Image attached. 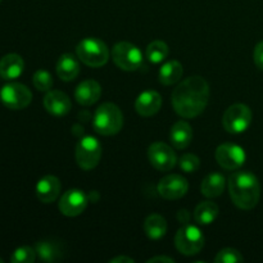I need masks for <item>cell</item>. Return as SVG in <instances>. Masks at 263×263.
<instances>
[{"label":"cell","mask_w":263,"mask_h":263,"mask_svg":"<svg viewBox=\"0 0 263 263\" xmlns=\"http://www.w3.org/2000/svg\"><path fill=\"white\" fill-rule=\"evenodd\" d=\"M210 99L208 82L200 76L184 80L172 92L175 112L184 118H194L205 109Z\"/></svg>","instance_id":"obj_1"},{"label":"cell","mask_w":263,"mask_h":263,"mask_svg":"<svg viewBox=\"0 0 263 263\" xmlns=\"http://www.w3.org/2000/svg\"><path fill=\"white\" fill-rule=\"evenodd\" d=\"M231 200L240 210H253L259 202L261 185L258 179L249 171H238L229 179Z\"/></svg>","instance_id":"obj_2"},{"label":"cell","mask_w":263,"mask_h":263,"mask_svg":"<svg viewBox=\"0 0 263 263\" xmlns=\"http://www.w3.org/2000/svg\"><path fill=\"white\" fill-rule=\"evenodd\" d=\"M94 130L104 136L116 135L123 126V115L113 103H104L97 109L92 121Z\"/></svg>","instance_id":"obj_3"},{"label":"cell","mask_w":263,"mask_h":263,"mask_svg":"<svg viewBox=\"0 0 263 263\" xmlns=\"http://www.w3.org/2000/svg\"><path fill=\"white\" fill-rule=\"evenodd\" d=\"M77 57L89 67H102L109 59V49L102 40L95 37L84 39L76 48Z\"/></svg>","instance_id":"obj_4"},{"label":"cell","mask_w":263,"mask_h":263,"mask_svg":"<svg viewBox=\"0 0 263 263\" xmlns=\"http://www.w3.org/2000/svg\"><path fill=\"white\" fill-rule=\"evenodd\" d=\"M113 62L123 71H136L144 63L143 54L138 46L131 43L121 41L112 49Z\"/></svg>","instance_id":"obj_5"},{"label":"cell","mask_w":263,"mask_h":263,"mask_svg":"<svg viewBox=\"0 0 263 263\" xmlns=\"http://www.w3.org/2000/svg\"><path fill=\"white\" fill-rule=\"evenodd\" d=\"M175 246L184 256H194L204 247V236L197 226L186 225L177 231L175 236Z\"/></svg>","instance_id":"obj_6"},{"label":"cell","mask_w":263,"mask_h":263,"mask_svg":"<svg viewBox=\"0 0 263 263\" xmlns=\"http://www.w3.org/2000/svg\"><path fill=\"white\" fill-rule=\"evenodd\" d=\"M102 157V145L98 139L92 136H85L76 146L77 164L85 171L95 168Z\"/></svg>","instance_id":"obj_7"},{"label":"cell","mask_w":263,"mask_h":263,"mask_svg":"<svg viewBox=\"0 0 263 263\" xmlns=\"http://www.w3.org/2000/svg\"><path fill=\"white\" fill-rule=\"evenodd\" d=\"M252 122V110L246 104H234L226 109L222 125L228 133L241 134Z\"/></svg>","instance_id":"obj_8"},{"label":"cell","mask_w":263,"mask_h":263,"mask_svg":"<svg viewBox=\"0 0 263 263\" xmlns=\"http://www.w3.org/2000/svg\"><path fill=\"white\" fill-rule=\"evenodd\" d=\"M0 100L9 109L20 110L27 107L32 100L30 89L23 84L12 82L7 84L0 90Z\"/></svg>","instance_id":"obj_9"},{"label":"cell","mask_w":263,"mask_h":263,"mask_svg":"<svg viewBox=\"0 0 263 263\" xmlns=\"http://www.w3.org/2000/svg\"><path fill=\"white\" fill-rule=\"evenodd\" d=\"M215 157L217 163L222 168L234 171V170H238L243 166L247 156L241 146L236 145V144L226 143L216 149Z\"/></svg>","instance_id":"obj_10"},{"label":"cell","mask_w":263,"mask_h":263,"mask_svg":"<svg viewBox=\"0 0 263 263\" xmlns=\"http://www.w3.org/2000/svg\"><path fill=\"white\" fill-rule=\"evenodd\" d=\"M148 158L152 166L158 171H170L177 162L174 149L161 141L153 143L149 146Z\"/></svg>","instance_id":"obj_11"},{"label":"cell","mask_w":263,"mask_h":263,"mask_svg":"<svg viewBox=\"0 0 263 263\" xmlns=\"http://www.w3.org/2000/svg\"><path fill=\"white\" fill-rule=\"evenodd\" d=\"M189 185L186 179L180 175H168L163 177L158 184V193L162 198L167 200L180 199L187 193Z\"/></svg>","instance_id":"obj_12"},{"label":"cell","mask_w":263,"mask_h":263,"mask_svg":"<svg viewBox=\"0 0 263 263\" xmlns=\"http://www.w3.org/2000/svg\"><path fill=\"white\" fill-rule=\"evenodd\" d=\"M87 205V197L82 190L72 189L63 194L59 202V211L64 216L76 217L81 215Z\"/></svg>","instance_id":"obj_13"},{"label":"cell","mask_w":263,"mask_h":263,"mask_svg":"<svg viewBox=\"0 0 263 263\" xmlns=\"http://www.w3.org/2000/svg\"><path fill=\"white\" fill-rule=\"evenodd\" d=\"M61 187L62 185L58 177L53 176V175L44 176L36 184V195H37V199L40 202L46 203V204L55 202L57 198L59 197V193H61Z\"/></svg>","instance_id":"obj_14"},{"label":"cell","mask_w":263,"mask_h":263,"mask_svg":"<svg viewBox=\"0 0 263 263\" xmlns=\"http://www.w3.org/2000/svg\"><path fill=\"white\" fill-rule=\"evenodd\" d=\"M162 107V98L154 90L141 92L135 102V109L143 117H151L158 113Z\"/></svg>","instance_id":"obj_15"},{"label":"cell","mask_w":263,"mask_h":263,"mask_svg":"<svg viewBox=\"0 0 263 263\" xmlns=\"http://www.w3.org/2000/svg\"><path fill=\"white\" fill-rule=\"evenodd\" d=\"M44 107L50 115L64 116L71 110V100L59 90H50L44 98Z\"/></svg>","instance_id":"obj_16"},{"label":"cell","mask_w":263,"mask_h":263,"mask_svg":"<svg viewBox=\"0 0 263 263\" xmlns=\"http://www.w3.org/2000/svg\"><path fill=\"white\" fill-rule=\"evenodd\" d=\"M102 95V87L95 80H85L77 86L74 98L81 105H91L99 100Z\"/></svg>","instance_id":"obj_17"},{"label":"cell","mask_w":263,"mask_h":263,"mask_svg":"<svg viewBox=\"0 0 263 263\" xmlns=\"http://www.w3.org/2000/svg\"><path fill=\"white\" fill-rule=\"evenodd\" d=\"M25 69V62L18 54L10 53L0 59V77L3 80H14L22 74Z\"/></svg>","instance_id":"obj_18"},{"label":"cell","mask_w":263,"mask_h":263,"mask_svg":"<svg viewBox=\"0 0 263 263\" xmlns=\"http://www.w3.org/2000/svg\"><path fill=\"white\" fill-rule=\"evenodd\" d=\"M36 253L43 261L57 262L64 256V247L61 241L43 240L36 244Z\"/></svg>","instance_id":"obj_19"},{"label":"cell","mask_w":263,"mask_h":263,"mask_svg":"<svg viewBox=\"0 0 263 263\" xmlns=\"http://www.w3.org/2000/svg\"><path fill=\"white\" fill-rule=\"evenodd\" d=\"M170 139L171 143L176 149H185L193 139V128L185 121H179L175 123L171 128V134H170Z\"/></svg>","instance_id":"obj_20"},{"label":"cell","mask_w":263,"mask_h":263,"mask_svg":"<svg viewBox=\"0 0 263 263\" xmlns=\"http://www.w3.org/2000/svg\"><path fill=\"white\" fill-rule=\"evenodd\" d=\"M223 189H225V176L220 172H212L207 175L203 179L202 186H200L202 194L207 198L220 197Z\"/></svg>","instance_id":"obj_21"},{"label":"cell","mask_w":263,"mask_h":263,"mask_svg":"<svg viewBox=\"0 0 263 263\" xmlns=\"http://www.w3.org/2000/svg\"><path fill=\"white\" fill-rule=\"evenodd\" d=\"M57 73L63 81H72L80 73L79 61L72 54H63L57 63Z\"/></svg>","instance_id":"obj_22"},{"label":"cell","mask_w":263,"mask_h":263,"mask_svg":"<svg viewBox=\"0 0 263 263\" xmlns=\"http://www.w3.org/2000/svg\"><path fill=\"white\" fill-rule=\"evenodd\" d=\"M182 73H184V68H182L181 63L177 61H168L167 63H164L163 66L159 69V82L166 86L170 85L176 84L177 81H180Z\"/></svg>","instance_id":"obj_23"},{"label":"cell","mask_w":263,"mask_h":263,"mask_svg":"<svg viewBox=\"0 0 263 263\" xmlns=\"http://www.w3.org/2000/svg\"><path fill=\"white\" fill-rule=\"evenodd\" d=\"M144 231H145L146 236L149 239H153V240L163 238L167 231L166 220L157 213L148 216L145 222H144Z\"/></svg>","instance_id":"obj_24"},{"label":"cell","mask_w":263,"mask_h":263,"mask_svg":"<svg viewBox=\"0 0 263 263\" xmlns=\"http://www.w3.org/2000/svg\"><path fill=\"white\" fill-rule=\"evenodd\" d=\"M217 216L218 205L210 200L199 203L194 211V220L199 225H210L217 218Z\"/></svg>","instance_id":"obj_25"},{"label":"cell","mask_w":263,"mask_h":263,"mask_svg":"<svg viewBox=\"0 0 263 263\" xmlns=\"http://www.w3.org/2000/svg\"><path fill=\"white\" fill-rule=\"evenodd\" d=\"M170 49L166 43L161 40H156L151 43L146 48V58L152 63H161L168 57Z\"/></svg>","instance_id":"obj_26"},{"label":"cell","mask_w":263,"mask_h":263,"mask_svg":"<svg viewBox=\"0 0 263 263\" xmlns=\"http://www.w3.org/2000/svg\"><path fill=\"white\" fill-rule=\"evenodd\" d=\"M32 82L39 91H50L53 86V77L45 69H39L33 74Z\"/></svg>","instance_id":"obj_27"},{"label":"cell","mask_w":263,"mask_h":263,"mask_svg":"<svg viewBox=\"0 0 263 263\" xmlns=\"http://www.w3.org/2000/svg\"><path fill=\"white\" fill-rule=\"evenodd\" d=\"M36 249L31 247H21L13 252L10 257L12 263H33L36 259Z\"/></svg>","instance_id":"obj_28"},{"label":"cell","mask_w":263,"mask_h":263,"mask_svg":"<svg viewBox=\"0 0 263 263\" xmlns=\"http://www.w3.org/2000/svg\"><path fill=\"white\" fill-rule=\"evenodd\" d=\"M244 258L241 253L236 249L233 248H225L217 253L215 257L216 263H240L243 262Z\"/></svg>","instance_id":"obj_29"},{"label":"cell","mask_w":263,"mask_h":263,"mask_svg":"<svg viewBox=\"0 0 263 263\" xmlns=\"http://www.w3.org/2000/svg\"><path fill=\"white\" fill-rule=\"evenodd\" d=\"M179 164H180V168H181L182 171L187 172V174H192V172L198 171V168H199L200 166V161L197 156L189 153V154H184V156L180 158Z\"/></svg>","instance_id":"obj_30"},{"label":"cell","mask_w":263,"mask_h":263,"mask_svg":"<svg viewBox=\"0 0 263 263\" xmlns=\"http://www.w3.org/2000/svg\"><path fill=\"white\" fill-rule=\"evenodd\" d=\"M253 58H254V63H256V66L263 71V41L257 44L256 48H254Z\"/></svg>","instance_id":"obj_31"},{"label":"cell","mask_w":263,"mask_h":263,"mask_svg":"<svg viewBox=\"0 0 263 263\" xmlns=\"http://www.w3.org/2000/svg\"><path fill=\"white\" fill-rule=\"evenodd\" d=\"M177 220L181 223H187L190 220V215L186 210H181L179 213H177Z\"/></svg>","instance_id":"obj_32"},{"label":"cell","mask_w":263,"mask_h":263,"mask_svg":"<svg viewBox=\"0 0 263 263\" xmlns=\"http://www.w3.org/2000/svg\"><path fill=\"white\" fill-rule=\"evenodd\" d=\"M110 263H121V262H126V263H134V259L130 258V257H125V256H118L116 258H112L109 261Z\"/></svg>","instance_id":"obj_33"},{"label":"cell","mask_w":263,"mask_h":263,"mask_svg":"<svg viewBox=\"0 0 263 263\" xmlns=\"http://www.w3.org/2000/svg\"><path fill=\"white\" fill-rule=\"evenodd\" d=\"M149 263H152V262H170V263H172V262H175L174 259L172 258H168V257H153V258H151L148 261Z\"/></svg>","instance_id":"obj_34"},{"label":"cell","mask_w":263,"mask_h":263,"mask_svg":"<svg viewBox=\"0 0 263 263\" xmlns=\"http://www.w3.org/2000/svg\"><path fill=\"white\" fill-rule=\"evenodd\" d=\"M0 263H3V259L2 258H0Z\"/></svg>","instance_id":"obj_35"},{"label":"cell","mask_w":263,"mask_h":263,"mask_svg":"<svg viewBox=\"0 0 263 263\" xmlns=\"http://www.w3.org/2000/svg\"><path fill=\"white\" fill-rule=\"evenodd\" d=\"M0 2H2V0H0Z\"/></svg>","instance_id":"obj_36"}]
</instances>
